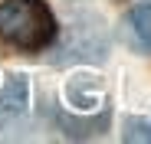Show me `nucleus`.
Listing matches in <instances>:
<instances>
[{
	"label": "nucleus",
	"mask_w": 151,
	"mask_h": 144,
	"mask_svg": "<svg viewBox=\"0 0 151 144\" xmlns=\"http://www.w3.org/2000/svg\"><path fill=\"white\" fill-rule=\"evenodd\" d=\"M0 39L20 53H43L56 39V16L46 0H4Z\"/></svg>",
	"instance_id": "f257e3e1"
},
{
	"label": "nucleus",
	"mask_w": 151,
	"mask_h": 144,
	"mask_svg": "<svg viewBox=\"0 0 151 144\" xmlns=\"http://www.w3.org/2000/svg\"><path fill=\"white\" fill-rule=\"evenodd\" d=\"M125 141H151V121H145V118H128V121H125Z\"/></svg>",
	"instance_id": "7ed1b4c3"
},
{
	"label": "nucleus",
	"mask_w": 151,
	"mask_h": 144,
	"mask_svg": "<svg viewBox=\"0 0 151 144\" xmlns=\"http://www.w3.org/2000/svg\"><path fill=\"white\" fill-rule=\"evenodd\" d=\"M122 36H125V43H128L135 53L151 56V0H141V4H135L125 13Z\"/></svg>",
	"instance_id": "f03ea898"
}]
</instances>
